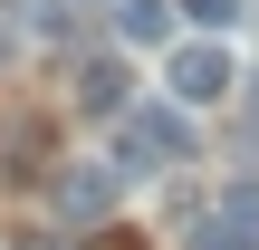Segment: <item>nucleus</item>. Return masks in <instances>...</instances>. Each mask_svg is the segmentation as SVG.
<instances>
[{"label": "nucleus", "instance_id": "f257e3e1", "mask_svg": "<svg viewBox=\"0 0 259 250\" xmlns=\"http://www.w3.org/2000/svg\"><path fill=\"white\" fill-rule=\"evenodd\" d=\"M115 164L125 173H163V164H192V106H125L115 116Z\"/></svg>", "mask_w": 259, "mask_h": 250}, {"label": "nucleus", "instance_id": "f03ea898", "mask_svg": "<svg viewBox=\"0 0 259 250\" xmlns=\"http://www.w3.org/2000/svg\"><path fill=\"white\" fill-rule=\"evenodd\" d=\"M163 87H173L183 106H221L240 77H231V48H221V39H173V58H163Z\"/></svg>", "mask_w": 259, "mask_h": 250}, {"label": "nucleus", "instance_id": "6e6552de", "mask_svg": "<svg viewBox=\"0 0 259 250\" xmlns=\"http://www.w3.org/2000/svg\"><path fill=\"white\" fill-rule=\"evenodd\" d=\"M29 250H58V241H29Z\"/></svg>", "mask_w": 259, "mask_h": 250}, {"label": "nucleus", "instance_id": "0eeeda50", "mask_svg": "<svg viewBox=\"0 0 259 250\" xmlns=\"http://www.w3.org/2000/svg\"><path fill=\"white\" fill-rule=\"evenodd\" d=\"M19 19H29L38 39H67V0H19Z\"/></svg>", "mask_w": 259, "mask_h": 250}, {"label": "nucleus", "instance_id": "7ed1b4c3", "mask_svg": "<svg viewBox=\"0 0 259 250\" xmlns=\"http://www.w3.org/2000/svg\"><path fill=\"white\" fill-rule=\"evenodd\" d=\"M115 202H125V164H67L58 173V212L67 222H106Z\"/></svg>", "mask_w": 259, "mask_h": 250}, {"label": "nucleus", "instance_id": "423d86ee", "mask_svg": "<svg viewBox=\"0 0 259 250\" xmlns=\"http://www.w3.org/2000/svg\"><path fill=\"white\" fill-rule=\"evenodd\" d=\"M173 10H183V19H192V29H202V39H221V29H231V19H240V0H173Z\"/></svg>", "mask_w": 259, "mask_h": 250}, {"label": "nucleus", "instance_id": "20e7f679", "mask_svg": "<svg viewBox=\"0 0 259 250\" xmlns=\"http://www.w3.org/2000/svg\"><path fill=\"white\" fill-rule=\"evenodd\" d=\"M135 106V77H125V58H77V116H125Z\"/></svg>", "mask_w": 259, "mask_h": 250}, {"label": "nucleus", "instance_id": "39448f33", "mask_svg": "<svg viewBox=\"0 0 259 250\" xmlns=\"http://www.w3.org/2000/svg\"><path fill=\"white\" fill-rule=\"evenodd\" d=\"M106 10H115V39H135V48L173 29V0H106Z\"/></svg>", "mask_w": 259, "mask_h": 250}]
</instances>
